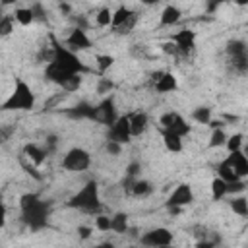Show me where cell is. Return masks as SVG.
<instances>
[{"label": "cell", "instance_id": "obj_1", "mask_svg": "<svg viewBox=\"0 0 248 248\" xmlns=\"http://www.w3.org/2000/svg\"><path fill=\"white\" fill-rule=\"evenodd\" d=\"M19 211H21V221L29 227V231L39 232L46 227L48 217H50V202L43 200L35 192H27L19 198Z\"/></svg>", "mask_w": 248, "mask_h": 248}, {"label": "cell", "instance_id": "obj_2", "mask_svg": "<svg viewBox=\"0 0 248 248\" xmlns=\"http://www.w3.org/2000/svg\"><path fill=\"white\" fill-rule=\"evenodd\" d=\"M68 207L72 209H79L83 213H103V202H101V192H99V184L95 180H87L70 200H68Z\"/></svg>", "mask_w": 248, "mask_h": 248}, {"label": "cell", "instance_id": "obj_3", "mask_svg": "<svg viewBox=\"0 0 248 248\" xmlns=\"http://www.w3.org/2000/svg\"><path fill=\"white\" fill-rule=\"evenodd\" d=\"M35 103H37L35 91L31 89V85L25 79L19 78V79H16V85H14L12 93L2 101L0 108L4 112H10V110H33Z\"/></svg>", "mask_w": 248, "mask_h": 248}, {"label": "cell", "instance_id": "obj_4", "mask_svg": "<svg viewBox=\"0 0 248 248\" xmlns=\"http://www.w3.org/2000/svg\"><path fill=\"white\" fill-rule=\"evenodd\" d=\"M50 39H52V58L50 60L54 64H58L60 68L74 72V74H89L91 72V68L85 66V62L79 58V54L76 50L68 48L64 43L56 41L54 37H50Z\"/></svg>", "mask_w": 248, "mask_h": 248}, {"label": "cell", "instance_id": "obj_5", "mask_svg": "<svg viewBox=\"0 0 248 248\" xmlns=\"http://www.w3.org/2000/svg\"><path fill=\"white\" fill-rule=\"evenodd\" d=\"M45 79L62 87L64 91L72 93V91H78L81 87V81H83V74H74V72H68L64 68H60L58 64H54L52 60L46 62L45 66Z\"/></svg>", "mask_w": 248, "mask_h": 248}, {"label": "cell", "instance_id": "obj_6", "mask_svg": "<svg viewBox=\"0 0 248 248\" xmlns=\"http://www.w3.org/2000/svg\"><path fill=\"white\" fill-rule=\"evenodd\" d=\"M229 70L236 76H248V43L242 39H231L225 45Z\"/></svg>", "mask_w": 248, "mask_h": 248}, {"label": "cell", "instance_id": "obj_7", "mask_svg": "<svg viewBox=\"0 0 248 248\" xmlns=\"http://www.w3.org/2000/svg\"><path fill=\"white\" fill-rule=\"evenodd\" d=\"M60 167L68 172H83L91 167V153L83 147H70L64 153Z\"/></svg>", "mask_w": 248, "mask_h": 248}, {"label": "cell", "instance_id": "obj_8", "mask_svg": "<svg viewBox=\"0 0 248 248\" xmlns=\"http://www.w3.org/2000/svg\"><path fill=\"white\" fill-rule=\"evenodd\" d=\"M192 202H194V190H192V186H190L188 182H180V184H176V188L169 194L165 205H167V209H169L170 215H178V213H180L186 205H190Z\"/></svg>", "mask_w": 248, "mask_h": 248}, {"label": "cell", "instance_id": "obj_9", "mask_svg": "<svg viewBox=\"0 0 248 248\" xmlns=\"http://www.w3.org/2000/svg\"><path fill=\"white\" fill-rule=\"evenodd\" d=\"M159 128H165V130H170V132H176L178 136L186 138L190 136L192 132V124L176 110H167L159 116Z\"/></svg>", "mask_w": 248, "mask_h": 248}, {"label": "cell", "instance_id": "obj_10", "mask_svg": "<svg viewBox=\"0 0 248 248\" xmlns=\"http://www.w3.org/2000/svg\"><path fill=\"white\" fill-rule=\"evenodd\" d=\"M132 128H130V112L128 114H120L107 130V140H114L122 145L132 141Z\"/></svg>", "mask_w": 248, "mask_h": 248}, {"label": "cell", "instance_id": "obj_11", "mask_svg": "<svg viewBox=\"0 0 248 248\" xmlns=\"http://www.w3.org/2000/svg\"><path fill=\"white\" fill-rule=\"evenodd\" d=\"M172 240H174V236L167 227L149 229L140 236V244L141 246H149V248H163V246L172 244Z\"/></svg>", "mask_w": 248, "mask_h": 248}, {"label": "cell", "instance_id": "obj_12", "mask_svg": "<svg viewBox=\"0 0 248 248\" xmlns=\"http://www.w3.org/2000/svg\"><path fill=\"white\" fill-rule=\"evenodd\" d=\"M118 116L120 114L116 112V103H114V97L112 95H105L101 99V103L95 105V122L105 124L108 128Z\"/></svg>", "mask_w": 248, "mask_h": 248}, {"label": "cell", "instance_id": "obj_13", "mask_svg": "<svg viewBox=\"0 0 248 248\" xmlns=\"http://www.w3.org/2000/svg\"><path fill=\"white\" fill-rule=\"evenodd\" d=\"M170 41L178 46V50H180L182 56H188L196 48V31L190 29V27H184V29L176 31L174 35H170Z\"/></svg>", "mask_w": 248, "mask_h": 248}, {"label": "cell", "instance_id": "obj_14", "mask_svg": "<svg viewBox=\"0 0 248 248\" xmlns=\"http://www.w3.org/2000/svg\"><path fill=\"white\" fill-rule=\"evenodd\" d=\"M64 45L76 52H83V50H89L93 46V43H91V39L83 27H74L70 31V35L64 39Z\"/></svg>", "mask_w": 248, "mask_h": 248}, {"label": "cell", "instance_id": "obj_15", "mask_svg": "<svg viewBox=\"0 0 248 248\" xmlns=\"http://www.w3.org/2000/svg\"><path fill=\"white\" fill-rule=\"evenodd\" d=\"M153 87L157 93H174L178 89V79L172 72H155L153 74Z\"/></svg>", "mask_w": 248, "mask_h": 248}, {"label": "cell", "instance_id": "obj_16", "mask_svg": "<svg viewBox=\"0 0 248 248\" xmlns=\"http://www.w3.org/2000/svg\"><path fill=\"white\" fill-rule=\"evenodd\" d=\"M130 128H132V136L140 138L147 132L149 128V116L145 110H134L130 112Z\"/></svg>", "mask_w": 248, "mask_h": 248}, {"label": "cell", "instance_id": "obj_17", "mask_svg": "<svg viewBox=\"0 0 248 248\" xmlns=\"http://www.w3.org/2000/svg\"><path fill=\"white\" fill-rule=\"evenodd\" d=\"M161 132V140H163V145L169 153H180L184 149V138L178 136L176 132H170V130H165V128H159Z\"/></svg>", "mask_w": 248, "mask_h": 248}, {"label": "cell", "instance_id": "obj_18", "mask_svg": "<svg viewBox=\"0 0 248 248\" xmlns=\"http://www.w3.org/2000/svg\"><path fill=\"white\" fill-rule=\"evenodd\" d=\"M66 114L70 118H76V120H95V105L87 103V101H79L78 105H74L72 108L66 110Z\"/></svg>", "mask_w": 248, "mask_h": 248}, {"label": "cell", "instance_id": "obj_19", "mask_svg": "<svg viewBox=\"0 0 248 248\" xmlns=\"http://www.w3.org/2000/svg\"><path fill=\"white\" fill-rule=\"evenodd\" d=\"M21 153H23L31 163H35L37 167H41V165L46 161V157H48V149H46V147H41L39 143H25L23 149H21Z\"/></svg>", "mask_w": 248, "mask_h": 248}, {"label": "cell", "instance_id": "obj_20", "mask_svg": "<svg viewBox=\"0 0 248 248\" xmlns=\"http://www.w3.org/2000/svg\"><path fill=\"white\" fill-rule=\"evenodd\" d=\"M227 159H229V163L232 165L234 172H236L240 178H248V157H246V153H244L242 149L231 151V153L227 155Z\"/></svg>", "mask_w": 248, "mask_h": 248}, {"label": "cell", "instance_id": "obj_21", "mask_svg": "<svg viewBox=\"0 0 248 248\" xmlns=\"http://www.w3.org/2000/svg\"><path fill=\"white\" fill-rule=\"evenodd\" d=\"M180 19H182V10H180L178 6H174V4H167V6L163 8L161 16H159V25H161V27H172V25H176Z\"/></svg>", "mask_w": 248, "mask_h": 248}, {"label": "cell", "instance_id": "obj_22", "mask_svg": "<svg viewBox=\"0 0 248 248\" xmlns=\"http://www.w3.org/2000/svg\"><path fill=\"white\" fill-rule=\"evenodd\" d=\"M229 207H231V211H232L234 215H238V217H242V219H248V198L234 194V196L229 200Z\"/></svg>", "mask_w": 248, "mask_h": 248}, {"label": "cell", "instance_id": "obj_23", "mask_svg": "<svg viewBox=\"0 0 248 248\" xmlns=\"http://www.w3.org/2000/svg\"><path fill=\"white\" fill-rule=\"evenodd\" d=\"M136 10H132V8H128V6H118L114 12H112V23H110V31L112 29H116V27H120L124 21H128L130 19V16L134 14Z\"/></svg>", "mask_w": 248, "mask_h": 248}, {"label": "cell", "instance_id": "obj_24", "mask_svg": "<svg viewBox=\"0 0 248 248\" xmlns=\"http://www.w3.org/2000/svg\"><path fill=\"white\" fill-rule=\"evenodd\" d=\"M217 176H221L225 182H234V180H240V176L234 172L232 165L229 163V159L225 157L219 165H217Z\"/></svg>", "mask_w": 248, "mask_h": 248}, {"label": "cell", "instance_id": "obj_25", "mask_svg": "<svg viewBox=\"0 0 248 248\" xmlns=\"http://www.w3.org/2000/svg\"><path fill=\"white\" fill-rule=\"evenodd\" d=\"M151 192H153L151 182H149V180H145V178H141V176L134 180L132 190H130V194H132L134 198H145V196H149Z\"/></svg>", "mask_w": 248, "mask_h": 248}, {"label": "cell", "instance_id": "obj_26", "mask_svg": "<svg viewBox=\"0 0 248 248\" xmlns=\"http://www.w3.org/2000/svg\"><path fill=\"white\" fill-rule=\"evenodd\" d=\"M110 217H112V232H116V234H126V232L130 231L128 213L118 211V213H114V215H110Z\"/></svg>", "mask_w": 248, "mask_h": 248}, {"label": "cell", "instance_id": "obj_27", "mask_svg": "<svg viewBox=\"0 0 248 248\" xmlns=\"http://www.w3.org/2000/svg\"><path fill=\"white\" fill-rule=\"evenodd\" d=\"M14 17H16V21H17V25H21V27H27V25H31V23L37 21L31 6H29V8H16V10H14Z\"/></svg>", "mask_w": 248, "mask_h": 248}, {"label": "cell", "instance_id": "obj_28", "mask_svg": "<svg viewBox=\"0 0 248 248\" xmlns=\"http://www.w3.org/2000/svg\"><path fill=\"white\" fill-rule=\"evenodd\" d=\"M209 188H211V200L213 202H219V200H223L227 196V182L221 176H215L211 180V186Z\"/></svg>", "mask_w": 248, "mask_h": 248}, {"label": "cell", "instance_id": "obj_29", "mask_svg": "<svg viewBox=\"0 0 248 248\" xmlns=\"http://www.w3.org/2000/svg\"><path fill=\"white\" fill-rule=\"evenodd\" d=\"M95 66H97L99 76H105L114 66V56L112 54H95Z\"/></svg>", "mask_w": 248, "mask_h": 248}, {"label": "cell", "instance_id": "obj_30", "mask_svg": "<svg viewBox=\"0 0 248 248\" xmlns=\"http://www.w3.org/2000/svg\"><path fill=\"white\" fill-rule=\"evenodd\" d=\"M227 132H225V128H213L211 130V136H209V141H207V145L211 147V149H217V147H225V143H227Z\"/></svg>", "mask_w": 248, "mask_h": 248}, {"label": "cell", "instance_id": "obj_31", "mask_svg": "<svg viewBox=\"0 0 248 248\" xmlns=\"http://www.w3.org/2000/svg\"><path fill=\"white\" fill-rule=\"evenodd\" d=\"M16 17L14 14H4L2 19H0V37H10L16 29Z\"/></svg>", "mask_w": 248, "mask_h": 248}, {"label": "cell", "instance_id": "obj_32", "mask_svg": "<svg viewBox=\"0 0 248 248\" xmlns=\"http://www.w3.org/2000/svg\"><path fill=\"white\" fill-rule=\"evenodd\" d=\"M211 118H213V114H211V108L209 107H196L192 110V120L198 122V124H205L207 126L211 122Z\"/></svg>", "mask_w": 248, "mask_h": 248}, {"label": "cell", "instance_id": "obj_33", "mask_svg": "<svg viewBox=\"0 0 248 248\" xmlns=\"http://www.w3.org/2000/svg\"><path fill=\"white\" fill-rule=\"evenodd\" d=\"M112 12H114V10H110L108 6L101 8V10L97 12V16H95V23H97L99 27H110V23H112Z\"/></svg>", "mask_w": 248, "mask_h": 248}, {"label": "cell", "instance_id": "obj_34", "mask_svg": "<svg viewBox=\"0 0 248 248\" xmlns=\"http://www.w3.org/2000/svg\"><path fill=\"white\" fill-rule=\"evenodd\" d=\"M138 19H140V14H138V12H134V14L130 16V19H128V21H124L120 27L112 29V33H116V35H130V33L134 31V27H136Z\"/></svg>", "mask_w": 248, "mask_h": 248}, {"label": "cell", "instance_id": "obj_35", "mask_svg": "<svg viewBox=\"0 0 248 248\" xmlns=\"http://www.w3.org/2000/svg\"><path fill=\"white\" fill-rule=\"evenodd\" d=\"M225 147H227L229 153H231V151H238V149H242V147H244V134H240V132L231 134V136L227 138Z\"/></svg>", "mask_w": 248, "mask_h": 248}, {"label": "cell", "instance_id": "obj_36", "mask_svg": "<svg viewBox=\"0 0 248 248\" xmlns=\"http://www.w3.org/2000/svg\"><path fill=\"white\" fill-rule=\"evenodd\" d=\"M95 229L99 232H112V217H108L105 213H97L95 215Z\"/></svg>", "mask_w": 248, "mask_h": 248}, {"label": "cell", "instance_id": "obj_37", "mask_svg": "<svg viewBox=\"0 0 248 248\" xmlns=\"http://www.w3.org/2000/svg\"><path fill=\"white\" fill-rule=\"evenodd\" d=\"M114 89V83H112V79H108V78H105V76H99V79H97V93L99 95H110V91Z\"/></svg>", "mask_w": 248, "mask_h": 248}, {"label": "cell", "instance_id": "obj_38", "mask_svg": "<svg viewBox=\"0 0 248 248\" xmlns=\"http://www.w3.org/2000/svg\"><path fill=\"white\" fill-rule=\"evenodd\" d=\"M124 176H128V178H140V176H141V163H140V161H130V163L126 165Z\"/></svg>", "mask_w": 248, "mask_h": 248}, {"label": "cell", "instance_id": "obj_39", "mask_svg": "<svg viewBox=\"0 0 248 248\" xmlns=\"http://www.w3.org/2000/svg\"><path fill=\"white\" fill-rule=\"evenodd\" d=\"M161 50L165 52V54H169V56H172V58H178V56H182L180 54V50H178V46L169 39V41H165V43H161Z\"/></svg>", "mask_w": 248, "mask_h": 248}, {"label": "cell", "instance_id": "obj_40", "mask_svg": "<svg viewBox=\"0 0 248 248\" xmlns=\"http://www.w3.org/2000/svg\"><path fill=\"white\" fill-rule=\"evenodd\" d=\"M244 188H246V184H244V178H240V180H234V182H227V196H234V194H240Z\"/></svg>", "mask_w": 248, "mask_h": 248}, {"label": "cell", "instance_id": "obj_41", "mask_svg": "<svg viewBox=\"0 0 248 248\" xmlns=\"http://www.w3.org/2000/svg\"><path fill=\"white\" fill-rule=\"evenodd\" d=\"M105 151H107L108 155H112V157H118V155L122 153V143H118V141H114V140H107Z\"/></svg>", "mask_w": 248, "mask_h": 248}, {"label": "cell", "instance_id": "obj_42", "mask_svg": "<svg viewBox=\"0 0 248 248\" xmlns=\"http://www.w3.org/2000/svg\"><path fill=\"white\" fill-rule=\"evenodd\" d=\"M76 232H78V236H79L81 240H87V238L93 234V227H89V225H78Z\"/></svg>", "mask_w": 248, "mask_h": 248}, {"label": "cell", "instance_id": "obj_43", "mask_svg": "<svg viewBox=\"0 0 248 248\" xmlns=\"http://www.w3.org/2000/svg\"><path fill=\"white\" fill-rule=\"evenodd\" d=\"M31 8H33V14H35V19H37V21H46V12H45V8H43L39 2L33 4Z\"/></svg>", "mask_w": 248, "mask_h": 248}, {"label": "cell", "instance_id": "obj_44", "mask_svg": "<svg viewBox=\"0 0 248 248\" xmlns=\"http://www.w3.org/2000/svg\"><path fill=\"white\" fill-rule=\"evenodd\" d=\"M58 8H60V12H62V14H70V12H72L70 2H58Z\"/></svg>", "mask_w": 248, "mask_h": 248}, {"label": "cell", "instance_id": "obj_45", "mask_svg": "<svg viewBox=\"0 0 248 248\" xmlns=\"http://www.w3.org/2000/svg\"><path fill=\"white\" fill-rule=\"evenodd\" d=\"M223 120H225L227 124H232V122L238 120V116H234V114H223Z\"/></svg>", "mask_w": 248, "mask_h": 248}, {"label": "cell", "instance_id": "obj_46", "mask_svg": "<svg viewBox=\"0 0 248 248\" xmlns=\"http://www.w3.org/2000/svg\"><path fill=\"white\" fill-rule=\"evenodd\" d=\"M19 0H0V4L4 6V8H8V6H16Z\"/></svg>", "mask_w": 248, "mask_h": 248}, {"label": "cell", "instance_id": "obj_47", "mask_svg": "<svg viewBox=\"0 0 248 248\" xmlns=\"http://www.w3.org/2000/svg\"><path fill=\"white\" fill-rule=\"evenodd\" d=\"M143 6H155V4H159L161 0H140Z\"/></svg>", "mask_w": 248, "mask_h": 248}, {"label": "cell", "instance_id": "obj_48", "mask_svg": "<svg viewBox=\"0 0 248 248\" xmlns=\"http://www.w3.org/2000/svg\"><path fill=\"white\" fill-rule=\"evenodd\" d=\"M234 4L240 6V8H244V6H248V0H234Z\"/></svg>", "mask_w": 248, "mask_h": 248}, {"label": "cell", "instance_id": "obj_49", "mask_svg": "<svg viewBox=\"0 0 248 248\" xmlns=\"http://www.w3.org/2000/svg\"><path fill=\"white\" fill-rule=\"evenodd\" d=\"M242 151L246 153V157H248V143H244V147H242Z\"/></svg>", "mask_w": 248, "mask_h": 248}, {"label": "cell", "instance_id": "obj_50", "mask_svg": "<svg viewBox=\"0 0 248 248\" xmlns=\"http://www.w3.org/2000/svg\"><path fill=\"white\" fill-rule=\"evenodd\" d=\"M227 2H234V0H219V6L221 4H227Z\"/></svg>", "mask_w": 248, "mask_h": 248}, {"label": "cell", "instance_id": "obj_51", "mask_svg": "<svg viewBox=\"0 0 248 248\" xmlns=\"http://www.w3.org/2000/svg\"><path fill=\"white\" fill-rule=\"evenodd\" d=\"M58 2H72V0H58Z\"/></svg>", "mask_w": 248, "mask_h": 248}]
</instances>
